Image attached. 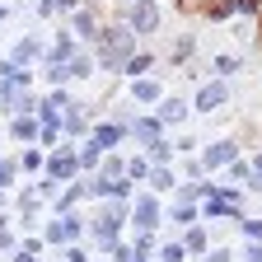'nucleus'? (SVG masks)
Returning <instances> with one entry per match:
<instances>
[{"mask_svg": "<svg viewBox=\"0 0 262 262\" xmlns=\"http://www.w3.org/2000/svg\"><path fill=\"white\" fill-rule=\"evenodd\" d=\"M131 28H136V33H155V28H159V10L150 5V0L131 10Z\"/></svg>", "mask_w": 262, "mask_h": 262, "instance_id": "obj_1", "label": "nucleus"}, {"mask_svg": "<svg viewBox=\"0 0 262 262\" xmlns=\"http://www.w3.org/2000/svg\"><path fill=\"white\" fill-rule=\"evenodd\" d=\"M220 164H234V141H220L206 150V169H220Z\"/></svg>", "mask_w": 262, "mask_h": 262, "instance_id": "obj_2", "label": "nucleus"}, {"mask_svg": "<svg viewBox=\"0 0 262 262\" xmlns=\"http://www.w3.org/2000/svg\"><path fill=\"white\" fill-rule=\"evenodd\" d=\"M215 103H225V84H206L196 94V108H215Z\"/></svg>", "mask_w": 262, "mask_h": 262, "instance_id": "obj_3", "label": "nucleus"}, {"mask_svg": "<svg viewBox=\"0 0 262 262\" xmlns=\"http://www.w3.org/2000/svg\"><path fill=\"white\" fill-rule=\"evenodd\" d=\"M136 220H141V225L150 229V225L159 220V206H155V202H141V211H136Z\"/></svg>", "mask_w": 262, "mask_h": 262, "instance_id": "obj_4", "label": "nucleus"}, {"mask_svg": "<svg viewBox=\"0 0 262 262\" xmlns=\"http://www.w3.org/2000/svg\"><path fill=\"white\" fill-rule=\"evenodd\" d=\"M164 122H178L183 117V103H178V98H169V103H164V113H159Z\"/></svg>", "mask_w": 262, "mask_h": 262, "instance_id": "obj_5", "label": "nucleus"}, {"mask_svg": "<svg viewBox=\"0 0 262 262\" xmlns=\"http://www.w3.org/2000/svg\"><path fill=\"white\" fill-rule=\"evenodd\" d=\"M136 98H145V103H150V98H159V84H150V80H141V84H136Z\"/></svg>", "mask_w": 262, "mask_h": 262, "instance_id": "obj_6", "label": "nucleus"}, {"mask_svg": "<svg viewBox=\"0 0 262 262\" xmlns=\"http://www.w3.org/2000/svg\"><path fill=\"white\" fill-rule=\"evenodd\" d=\"M187 248H192V253L206 248V234H202V229H187Z\"/></svg>", "mask_w": 262, "mask_h": 262, "instance_id": "obj_7", "label": "nucleus"}, {"mask_svg": "<svg viewBox=\"0 0 262 262\" xmlns=\"http://www.w3.org/2000/svg\"><path fill=\"white\" fill-rule=\"evenodd\" d=\"M244 234H248L253 244H262V220H244Z\"/></svg>", "mask_w": 262, "mask_h": 262, "instance_id": "obj_8", "label": "nucleus"}, {"mask_svg": "<svg viewBox=\"0 0 262 262\" xmlns=\"http://www.w3.org/2000/svg\"><path fill=\"white\" fill-rule=\"evenodd\" d=\"M248 262H262V244H253V248H248Z\"/></svg>", "mask_w": 262, "mask_h": 262, "instance_id": "obj_9", "label": "nucleus"}]
</instances>
